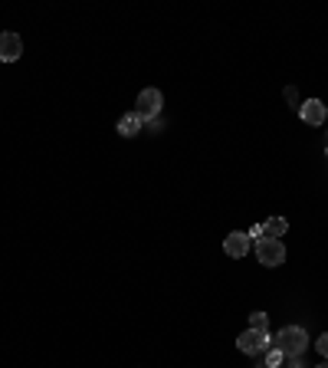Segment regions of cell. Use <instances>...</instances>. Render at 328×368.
Instances as JSON below:
<instances>
[{"instance_id": "1", "label": "cell", "mask_w": 328, "mask_h": 368, "mask_svg": "<svg viewBox=\"0 0 328 368\" xmlns=\"http://www.w3.org/2000/svg\"><path fill=\"white\" fill-rule=\"evenodd\" d=\"M273 345H276L282 356H295V358H299L305 349H309V335H305V329H299V326H286V329L273 339Z\"/></svg>"}, {"instance_id": "2", "label": "cell", "mask_w": 328, "mask_h": 368, "mask_svg": "<svg viewBox=\"0 0 328 368\" xmlns=\"http://www.w3.org/2000/svg\"><path fill=\"white\" fill-rule=\"evenodd\" d=\"M256 260H259L263 267H282V263H286V247H282V240L259 237V240H256Z\"/></svg>"}, {"instance_id": "3", "label": "cell", "mask_w": 328, "mask_h": 368, "mask_svg": "<svg viewBox=\"0 0 328 368\" xmlns=\"http://www.w3.org/2000/svg\"><path fill=\"white\" fill-rule=\"evenodd\" d=\"M269 345H273L269 332H259V329H246V332H240V339H237V349H240V352H246V356L266 352Z\"/></svg>"}, {"instance_id": "4", "label": "cell", "mask_w": 328, "mask_h": 368, "mask_svg": "<svg viewBox=\"0 0 328 368\" xmlns=\"http://www.w3.org/2000/svg\"><path fill=\"white\" fill-rule=\"evenodd\" d=\"M161 105H164V99H161V92L158 89H145V92H138V102H135V112L141 115V119H158L161 115Z\"/></svg>"}, {"instance_id": "5", "label": "cell", "mask_w": 328, "mask_h": 368, "mask_svg": "<svg viewBox=\"0 0 328 368\" xmlns=\"http://www.w3.org/2000/svg\"><path fill=\"white\" fill-rule=\"evenodd\" d=\"M250 234H243V230H233V234H227V240H224V250H227V256H233V260H240V256L250 254Z\"/></svg>"}, {"instance_id": "6", "label": "cell", "mask_w": 328, "mask_h": 368, "mask_svg": "<svg viewBox=\"0 0 328 368\" xmlns=\"http://www.w3.org/2000/svg\"><path fill=\"white\" fill-rule=\"evenodd\" d=\"M24 53V40L17 33H0V63H13Z\"/></svg>"}, {"instance_id": "7", "label": "cell", "mask_w": 328, "mask_h": 368, "mask_svg": "<svg viewBox=\"0 0 328 368\" xmlns=\"http://www.w3.org/2000/svg\"><path fill=\"white\" fill-rule=\"evenodd\" d=\"M299 115H302L305 125H322V122H325V115H328V109H325V102H322V99H309V102L299 105Z\"/></svg>"}, {"instance_id": "8", "label": "cell", "mask_w": 328, "mask_h": 368, "mask_svg": "<svg viewBox=\"0 0 328 368\" xmlns=\"http://www.w3.org/2000/svg\"><path fill=\"white\" fill-rule=\"evenodd\" d=\"M141 125H145V119H141L138 112H128V115H122V119H118V132H122L125 139H131V135H138V132H141Z\"/></svg>"}, {"instance_id": "9", "label": "cell", "mask_w": 328, "mask_h": 368, "mask_svg": "<svg viewBox=\"0 0 328 368\" xmlns=\"http://www.w3.org/2000/svg\"><path fill=\"white\" fill-rule=\"evenodd\" d=\"M259 230H263V237H273V240H279V237H282V234L289 230V224H286L282 217H273V220H266Z\"/></svg>"}, {"instance_id": "10", "label": "cell", "mask_w": 328, "mask_h": 368, "mask_svg": "<svg viewBox=\"0 0 328 368\" xmlns=\"http://www.w3.org/2000/svg\"><path fill=\"white\" fill-rule=\"evenodd\" d=\"M250 329L269 332V316H266V313H253V316H250Z\"/></svg>"}, {"instance_id": "11", "label": "cell", "mask_w": 328, "mask_h": 368, "mask_svg": "<svg viewBox=\"0 0 328 368\" xmlns=\"http://www.w3.org/2000/svg\"><path fill=\"white\" fill-rule=\"evenodd\" d=\"M266 352H269V356H266V368H279V365H282V358H286V356L279 352L276 345H269Z\"/></svg>"}, {"instance_id": "12", "label": "cell", "mask_w": 328, "mask_h": 368, "mask_svg": "<svg viewBox=\"0 0 328 368\" xmlns=\"http://www.w3.org/2000/svg\"><path fill=\"white\" fill-rule=\"evenodd\" d=\"M316 349H318V356H325V358H328V332H322V339L316 342Z\"/></svg>"}, {"instance_id": "13", "label": "cell", "mask_w": 328, "mask_h": 368, "mask_svg": "<svg viewBox=\"0 0 328 368\" xmlns=\"http://www.w3.org/2000/svg\"><path fill=\"white\" fill-rule=\"evenodd\" d=\"M286 358H289V362H282V365H279V368H305V365H302V362H299V358H295V356H286Z\"/></svg>"}, {"instance_id": "14", "label": "cell", "mask_w": 328, "mask_h": 368, "mask_svg": "<svg viewBox=\"0 0 328 368\" xmlns=\"http://www.w3.org/2000/svg\"><path fill=\"white\" fill-rule=\"evenodd\" d=\"M286 99H289L292 105H299V92H295V89H286Z\"/></svg>"}, {"instance_id": "15", "label": "cell", "mask_w": 328, "mask_h": 368, "mask_svg": "<svg viewBox=\"0 0 328 368\" xmlns=\"http://www.w3.org/2000/svg\"><path fill=\"white\" fill-rule=\"evenodd\" d=\"M318 368H328V362H322V365H318Z\"/></svg>"}]
</instances>
